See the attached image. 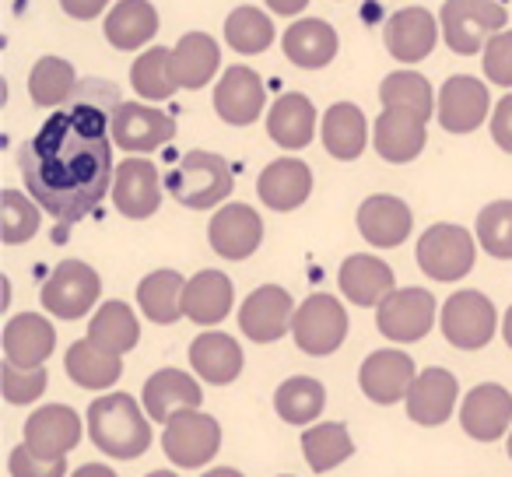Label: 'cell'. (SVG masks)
Masks as SVG:
<instances>
[{"mask_svg":"<svg viewBox=\"0 0 512 477\" xmlns=\"http://www.w3.org/2000/svg\"><path fill=\"white\" fill-rule=\"evenodd\" d=\"M505 449H509V460H512V432H509V442H505Z\"/></svg>","mask_w":512,"mask_h":477,"instance_id":"91938a15","label":"cell"},{"mask_svg":"<svg viewBox=\"0 0 512 477\" xmlns=\"http://www.w3.org/2000/svg\"><path fill=\"white\" fill-rule=\"evenodd\" d=\"M439 25L449 50L460 57H474L495 32L505 29V8L498 0H446Z\"/></svg>","mask_w":512,"mask_h":477,"instance_id":"5b68a950","label":"cell"},{"mask_svg":"<svg viewBox=\"0 0 512 477\" xmlns=\"http://www.w3.org/2000/svg\"><path fill=\"white\" fill-rule=\"evenodd\" d=\"M88 341L113 351V355L134 351L137 341H141V323H137L134 309L120 299L102 302V306L92 313V320H88Z\"/></svg>","mask_w":512,"mask_h":477,"instance_id":"8d00e7d4","label":"cell"},{"mask_svg":"<svg viewBox=\"0 0 512 477\" xmlns=\"http://www.w3.org/2000/svg\"><path fill=\"white\" fill-rule=\"evenodd\" d=\"M235 306V285L221 271L207 267V271L186 278L183 292V313L186 320H193L197 327H214L221 323Z\"/></svg>","mask_w":512,"mask_h":477,"instance_id":"f1b7e54d","label":"cell"},{"mask_svg":"<svg viewBox=\"0 0 512 477\" xmlns=\"http://www.w3.org/2000/svg\"><path fill=\"white\" fill-rule=\"evenodd\" d=\"M130 85L144 102H165L179 92L172 81V50L165 46H151L130 64Z\"/></svg>","mask_w":512,"mask_h":477,"instance_id":"b9f144b4","label":"cell"},{"mask_svg":"<svg viewBox=\"0 0 512 477\" xmlns=\"http://www.w3.org/2000/svg\"><path fill=\"white\" fill-rule=\"evenodd\" d=\"M158 32V11L151 0H116L113 11L106 15V39L109 46L130 53L141 50L155 39Z\"/></svg>","mask_w":512,"mask_h":477,"instance_id":"836d02e7","label":"cell"},{"mask_svg":"<svg viewBox=\"0 0 512 477\" xmlns=\"http://www.w3.org/2000/svg\"><path fill=\"white\" fill-rule=\"evenodd\" d=\"M477 246L495 260H512V200H491L477 211Z\"/></svg>","mask_w":512,"mask_h":477,"instance_id":"f6af8a7d","label":"cell"},{"mask_svg":"<svg viewBox=\"0 0 512 477\" xmlns=\"http://www.w3.org/2000/svg\"><path fill=\"white\" fill-rule=\"evenodd\" d=\"M460 425L470 439L498 442L512 432V393L502 383H481L460 400Z\"/></svg>","mask_w":512,"mask_h":477,"instance_id":"ac0fdd59","label":"cell"},{"mask_svg":"<svg viewBox=\"0 0 512 477\" xmlns=\"http://www.w3.org/2000/svg\"><path fill=\"white\" fill-rule=\"evenodd\" d=\"M221 67V46L207 32H186L172 46V81L179 92H197L218 74Z\"/></svg>","mask_w":512,"mask_h":477,"instance_id":"f546056e","label":"cell"},{"mask_svg":"<svg viewBox=\"0 0 512 477\" xmlns=\"http://www.w3.org/2000/svg\"><path fill=\"white\" fill-rule=\"evenodd\" d=\"M355 453V439L341 421H323L302 432V456H306L313 474H330Z\"/></svg>","mask_w":512,"mask_h":477,"instance_id":"74e56055","label":"cell"},{"mask_svg":"<svg viewBox=\"0 0 512 477\" xmlns=\"http://www.w3.org/2000/svg\"><path fill=\"white\" fill-rule=\"evenodd\" d=\"M204 393H200V383L197 376L183 369H158L155 376L144 383V393H141V404L148 411L151 421L165 425L169 418H176L179 411H197Z\"/></svg>","mask_w":512,"mask_h":477,"instance_id":"cb8c5ba5","label":"cell"},{"mask_svg":"<svg viewBox=\"0 0 512 477\" xmlns=\"http://www.w3.org/2000/svg\"><path fill=\"white\" fill-rule=\"evenodd\" d=\"M379 102H383V109H407V113H418L421 120H432L435 106H439L428 78L418 71L386 74L383 85H379Z\"/></svg>","mask_w":512,"mask_h":477,"instance_id":"ab89813d","label":"cell"},{"mask_svg":"<svg viewBox=\"0 0 512 477\" xmlns=\"http://www.w3.org/2000/svg\"><path fill=\"white\" fill-rule=\"evenodd\" d=\"M316 106L309 95L302 92H288L267 109V134L278 148L285 151H302L313 144L316 137Z\"/></svg>","mask_w":512,"mask_h":477,"instance_id":"83f0119b","label":"cell"},{"mask_svg":"<svg viewBox=\"0 0 512 477\" xmlns=\"http://www.w3.org/2000/svg\"><path fill=\"white\" fill-rule=\"evenodd\" d=\"M295 299L281 285H260L246 302L239 306V330L253 344H274L292 330L295 320Z\"/></svg>","mask_w":512,"mask_h":477,"instance_id":"7c38bea8","label":"cell"},{"mask_svg":"<svg viewBox=\"0 0 512 477\" xmlns=\"http://www.w3.org/2000/svg\"><path fill=\"white\" fill-rule=\"evenodd\" d=\"M141 407L144 404H137V400L123 390L102 393L99 400H92L85 425H88V439L95 442V449L113 456V460H137V456L148 453L151 418Z\"/></svg>","mask_w":512,"mask_h":477,"instance_id":"7a4b0ae2","label":"cell"},{"mask_svg":"<svg viewBox=\"0 0 512 477\" xmlns=\"http://www.w3.org/2000/svg\"><path fill=\"white\" fill-rule=\"evenodd\" d=\"M71 106L74 109H92V113H102V116L113 120V113L123 106V99H120V88H116L113 81L85 78V81H78V88H74Z\"/></svg>","mask_w":512,"mask_h":477,"instance_id":"7dc6e473","label":"cell"},{"mask_svg":"<svg viewBox=\"0 0 512 477\" xmlns=\"http://www.w3.org/2000/svg\"><path fill=\"white\" fill-rule=\"evenodd\" d=\"M207 239L221 260H249L264 243V218L249 204H221L207 225Z\"/></svg>","mask_w":512,"mask_h":477,"instance_id":"5bb4252c","label":"cell"},{"mask_svg":"<svg viewBox=\"0 0 512 477\" xmlns=\"http://www.w3.org/2000/svg\"><path fill=\"white\" fill-rule=\"evenodd\" d=\"M337 285H341V295L355 306H379L386 295L397 292V278H393V267L379 257H369V253H351L348 260L337 271Z\"/></svg>","mask_w":512,"mask_h":477,"instance_id":"4316f807","label":"cell"},{"mask_svg":"<svg viewBox=\"0 0 512 477\" xmlns=\"http://www.w3.org/2000/svg\"><path fill=\"white\" fill-rule=\"evenodd\" d=\"M32 200L71 225L92 214L113 190V134L109 116L92 109H57L32 141L18 151Z\"/></svg>","mask_w":512,"mask_h":477,"instance_id":"6da1fadb","label":"cell"},{"mask_svg":"<svg viewBox=\"0 0 512 477\" xmlns=\"http://www.w3.org/2000/svg\"><path fill=\"white\" fill-rule=\"evenodd\" d=\"M285 46V57L292 60L302 71H320L341 50V39H337V29L330 22H320V18H299L292 29L281 39Z\"/></svg>","mask_w":512,"mask_h":477,"instance_id":"4dcf8cb0","label":"cell"},{"mask_svg":"<svg viewBox=\"0 0 512 477\" xmlns=\"http://www.w3.org/2000/svg\"><path fill=\"white\" fill-rule=\"evenodd\" d=\"M57 348V330L46 316L18 313L4 327V362L18 369H39Z\"/></svg>","mask_w":512,"mask_h":477,"instance_id":"484cf974","label":"cell"},{"mask_svg":"<svg viewBox=\"0 0 512 477\" xmlns=\"http://www.w3.org/2000/svg\"><path fill=\"white\" fill-rule=\"evenodd\" d=\"M428 141V120L407 109H383L372 123V148L379 151L383 162L407 165L425 151Z\"/></svg>","mask_w":512,"mask_h":477,"instance_id":"44dd1931","label":"cell"},{"mask_svg":"<svg viewBox=\"0 0 512 477\" xmlns=\"http://www.w3.org/2000/svg\"><path fill=\"white\" fill-rule=\"evenodd\" d=\"M414 260H418L425 278L442 281V285H453V281H463L470 271H474L477 239H474V232H467L463 225L435 221L432 228L421 232Z\"/></svg>","mask_w":512,"mask_h":477,"instance_id":"277c9868","label":"cell"},{"mask_svg":"<svg viewBox=\"0 0 512 477\" xmlns=\"http://www.w3.org/2000/svg\"><path fill=\"white\" fill-rule=\"evenodd\" d=\"M200 477H242L235 467H214V470H207V474H200Z\"/></svg>","mask_w":512,"mask_h":477,"instance_id":"9f6ffc18","label":"cell"},{"mask_svg":"<svg viewBox=\"0 0 512 477\" xmlns=\"http://www.w3.org/2000/svg\"><path fill=\"white\" fill-rule=\"evenodd\" d=\"M64 369L81 390H109V386L123 376V355H113V351L99 348L95 341L81 337V341H74L71 348H67Z\"/></svg>","mask_w":512,"mask_h":477,"instance_id":"e575fe53","label":"cell"},{"mask_svg":"<svg viewBox=\"0 0 512 477\" xmlns=\"http://www.w3.org/2000/svg\"><path fill=\"white\" fill-rule=\"evenodd\" d=\"M292 337L299 344V351L313 358L334 355L348 337V309L337 302V295L316 292L295 309L292 320Z\"/></svg>","mask_w":512,"mask_h":477,"instance_id":"ba28073f","label":"cell"},{"mask_svg":"<svg viewBox=\"0 0 512 477\" xmlns=\"http://www.w3.org/2000/svg\"><path fill=\"white\" fill-rule=\"evenodd\" d=\"M183 292L186 278L179 271H151L148 278H141L137 285V306L158 327H172L176 320H183Z\"/></svg>","mask_w":512,"mask_h":477,"instance_id":"d590c367","label":"cell"},{"mask_svg":"<svg viewBox=\"0 0 512 477\" xmlns=\"http://www.w3.org/2000/svg\"><path fill=\"white\" fill-rule=\"evenodd\" d=\"M267 8H271L274 15L292 18V15H302V11L309 8V0H267Z\"/></svg>","mask_w":512,"mask_h":477,"instance_id":"f5cc1de1","label":"cell"},{"mask_svg":"<svg viewBox=\"0 0 512 477\" xmlns=\"http://www.w3.org/2000/svg\"><path fill=\"white\" fill-rule=\"evenodd\" d=\"M0 288H4V295H0V306L8 309V302H11V281H8V278H0Z\"/></svg>","mask_w":512,"mask_h":477,"instance_id":"6f0895ef","label":"cell"},{"mask_svg":"<svg viewBox=\"0 0 512 477\" xmlns=\"http://www.w3.org/2000/svg\"><path fill=\"white\" fill-rule=\"evenodd\" d=\"M488 123H491V137H495V144L505 151V155H512V92L505 95L502 102H495Z\"/></svg>","mask_w":512,"mask_h":477,"instance_id":"f907efd6","label":"cell"},{"mask_svg":"<svg viewBox=\"0 0 512 477\" xmlns=\"http://www.w3.org/2000/svg\"><path fill=\"white\" fill-rule=\"evenodd\" d=\"M456 400H460V383L449 369L442 365H432V369H421L414 376L411 390H407V418L421 428H439L449 421Z\"/></svg>","mask_w":512,"mask_h":477,"instance_id":"e0dca14e","label":"cell"},{"mask_svg":"<svg viewBox=\"0 0 512 477\" xmlns=\"http://www.w3.org/2000/svg\"><path fill=\"white\" fill-rule=\"evenodd\" d=\"M235 176L228 162L214 151H186L169 172V193L176 204L190 207V211H207L218 207L232 197Z\"/></svg>","mask_w":512,"mask_h":477,"instance_id":"3957f363","label":"cell"},{"mask_svg":"<svg viewBox=\"0 0 512 477\" xmlns=\"http://www.w3.org/2000/svg\"><path fill=\"white\" fill-rule=\"evenodd\" d=\"M267 109V88L260 74L235 64L214 85V113L232 127H249Z\"/></svg>","mask_w":512,"mask_h":477,"instance_id":"d6986e66","label":"cell"},{"mask_svg":"<svg viewBox=\"0 0 512 477\" xmlns=\"http://www.w3.org/2000/svg\"><path fill=\"white\" fill-rule=\"evenodd\" d=\"M439 327H442V337H446L453 348L481 351L484 344H491V337H495L498 313L488 295L474 292V288H463V292H453L442 302Z\"/></svg>","mask_w":512,"mask_h":477,"instance_id":"8992f818","label":"cell"},{"mask_svg":"<svg viewBox=\"0 0 512 477\" xmlns=\"http://www.w3.org/2000/svg\"><path fill=\"white\" fill-rule=\"evenodd\" d=\"M102 295V281L95 274V267H88L85 260H64L50 271V278L43 281V309L57 320H81L95 309Z\"/></svg>","mask_w":512,"mask_h":477,"instance_id":"52a82bcc","label":"cell"},{"mask_svg":"<svg viewBox=\"0 0 512 477\" xmlns=\"http://www.w3.org/2000/svg\"><path fill=\"white\" fill-rule=\"evenodd\" d=\"M285 477H292V474H285Z\"/></svg>","mask_w":512,"mask_h":477,"instance_id":"94428289","label":"cell"},{"mask_svg":"<svg viewBox=\"0 0 512 477\" xmlns=\"http://www.w3.org/2000/svg\"><path fill=\"white\" fill-rule=\"evenodd\" d=\"M46 383H50V379H46L43 365H39V369H18V365H11V362L0 365V393L15 407L36 404L46 393Z\"/></svg>","mask_w":512,"mask_h":477,"instance_id":"bcb514c9","label":"cell"},{"mask_svg":"<svg viewBox=\"0 0 512 477\" xmlns=\"http://www.w3.org/2000/svg\"><path fill=\"white\" fill-rule=\"evenodd\" d=\"M442 36V25L428 15L425 8H404L397 15H390L383 29V43L397 64H418L435 50Z\"/></svg>","mask_w":512,"mask_h":477,"instance_id":"7402d4cb","label":"cell"},{"mask_svg":"<svg viewBox=\"0 0 512 477\" xmlns=\"http://www.w3.org/2000/svg\"><path fill=\"white\" fill-rule=\"evenodd\" d=\"M225 43L242 57H256L274 46V22L260 8L242 4L225 18Z\"/></svg>","mask_w":512,"mask_h":477,"instance_id":"7bdbcfd3","label":"cell"},{"mask_svg":"<svg viewBox=\"0 0 512 477\" xmlns=\"http://www.w3.org/2000/svg\"><path fill=\"white\" fill-rule=\"evenodd\" d=\"M43 207L32 200V193L4 190L0 193V239L4 246H22L39 232Z\"/></svg>","mask_w":512,"mask_h":477,"instance_id":"ee69618b","label":"cell"},{"mask_svg":"<svg viewBox=\"0 0 512 477\" xmlns=\"http://www.w3.org/2000/svg\"><path fill=\"white\" fill-rule=\"evenodd\" d=\"M327 407V390L313 376H292L274 390V411L288 425H313Z\"/></svg>","mask_w":512,"mask_h":477,"instance_id":"f35d334b","label":"cell"},{"mask_svg":"<svg viewBox=\"0 0 512 477\" xmlns=\"http://www.w3.org/2000/svg\"><path fill=\"white\" fill-rule=\"evenodd\" d=\"M71 477H116L113 467H106V463H85V467H78Z\"/></svg>","mask_w":512,"mask_h":477,"instance_id":"db71d44e","label":"cell"},{"mask_svg":"<svg viewBox=\"0 0 512 477\" xmlns=\"http://www.w3.org/2000/svg\"><path fill=\"white\" fill-rule=\"evenodd\" d=\"M113 204L130 221L151 218L162 207V179H158V169L144 155H130L116 165Z\"/></svg>","mask_w":512,"mask_h":477,"instance_id":"4fadbf2b","label":"cell"},{"mask_svg":"<svg viewBox=\"0 0 512 477\" xmlns=\"http://www.w3.org/2000/svg\"><path fill=\"white\" fill-rule=\"evenodd\" d=\"M11 477H67V456H39L36 449L22 446L11 449L8 456Z\"/></svg>","mask_w":512,"mask_h":477,"instance_id":"c3c4849f","label":"cell"},{"mask_svg":"<svg viewBox=\"0 0 512 477\" xmlns=\"http://www.w3.org/2000/svg\"><path fill=\"white\" fill-rule=\"evenodd\" d=\"M320 137L337 162H355L369 144V120L355 102H334L320 120Z\"/></svg>","mask_w":512,"mask_h":477,"instance_id":"d6a6232c","label":"cell"},{"mask_svg":"<svg viewBox=\"0 0 512 477\" xmlns=\"http://www.w3.org/2000/svg\"><path fill=\"white\" fill-rule=\"evenodd\" d=\"M414 376H418V369H414V358L407 355V351L379 348V351H372L362 362V369H358V386H362V393L372 404L390 407V404L407 400V390H411Z\"/></svg>","mask_w":512,"mask_h":477,"instance_id":"2e32d148","label":"cell"},{"mask_svg":"<svg viewBox=\"0 0 512 477\" xmlns=\"http://www.w3.org/2000/svg\"><path fill=\"white\" fill-rule=\"evenodd\" d=\"M484 78L498 88H512V29H502L484 46Z\"/></svg>","mask_w":512,"mask_h":477,"instance_id":"681fc988","label":"cell"},{"mask_svg":"<svg viewBox=\"0 0 512 477\" xmlns=\"http://www.w3.org/2000/svg\"><path fill=\"white\" fill-rule=\"evenodd\" d=\"M162 449L183 470L207 467L221 449V428L200 407L197 411H179L176 418L162 425Z\"/></svg>","mask_w":512,"mask_h":477,"instance_id":"9c48e42d","label":"cell"},{"mask_svg":"<svg viewBox=\"0 0 512 477\" xmlns=\"http://www.w3.org/2000/svg\"><path fill=\"white\" fill-rule=\"evenodd\" d=\"M435 316V295L428 288H397L376 306V327L386 341L393 344H414L432 330Z\"/></svg>","mask_w":512,"mask_h":477,"instance_id":"30bf717a","label":"cell"},{"mask_svg":"<svg viewBox=\"0 0 512 477\" xmlns=\"http://www.w3.org/2000/svg\"><path fill=\"white\" fill-rule=\"evenodd\" d=\"M358 232L365 243H372L376 250H393V246L407 243V235L414 228V214L393 193H372L358 204Z\"/></svg>","mask_w":512,"mask_h":477,"instance_id":"ffe728a7","label":"cell"},{"mask_svg":"<svg viewBox=\"0 0 512 477\" xmlns=\"http://www.w3.org/2000/svg\"><path fill=\"white\" fill-rule=\"evenodd\" d=\"M502 337H505V344L512 348V306L505 309V316H502Z\"/></svg>","mask_w":512,"mask_h":477,"instance_id":"11a10c76","label":"cell"},{"mask_svg":"<svg viewBox=\"0 0 512 477\" xmlns=\"http://www.w3.org/2000/svg\"><path fill=\"white\" fill-rule=\"evenodd\" d=\"M442 130L449 134H470L484 120H491V92L484 81L470 74H456L439 88V106H435Z\"/></svg>","mask_w":512,"mask_h":477,"instance_id":"9a60e30c","label":"cell"},{"mask_svg":"<svg viewBox=\"0 0 512 477\" xmlns=\"http://www.w3.org/2000/svg\"><path fill=\"white\" fill-rule=\"evenodd\" d=\"M148 477H179V474H172V470H151Z\"/></svg>","mask_w":512,"mask_h":477,"instance_id":"680465c9","label":"cell"},{"mask_svg":"<svg viewBox=\"0 0 512 477\" xmlns=\"http://www.w3.org/2000/svg\"><path fill=\"white\" fill-rule=\"evenodd\" d=\"M256 193L271 211H295L313 193V169L295 155L274 158L256 179Z\"/></svg>","mask_w":512,"mask_h":477,"instance_id":"d4e9b609","label":"cell"},{"mask_svg":"<svg viewBox=\"0 0 512 477\" xmlns=\"http://www.w3.org/2000/svg\"><path fill=\"white\" fill-rule=\"evenodd\" d=\"M109 134H113L116 148L130 151V155H148L176 137V120L144 102H123L109 120Z\"/></svg>","mask_w":512,"mask_h":477,"instance_id":"8fae6325","label":"cell"},{"mask_svg":"<svg viewBox=\"0 0 512 477\" xmlns=\"http://www.w3.org/2000/svg\"><path fill=\"white\" fill-rule=\"evenodd\" d=\"M81 414L67 404H46L29 414L25 421V446L36 449L39 456H67L81 442Z\"/></svg>","mask_w":512,"mask_h":477,"instance_id":"603a6c76","label":"cell"},{"mask_svg":"<svg viewBox=\"0 0 512 477\" xmlns=\"http://www.w3.org/2000/svg\"><path fill=\"white\" fill-rule=\"evenodd\" d=\"M190 365L204 383L228 386L242 372V348L235 337L221 334V330H207L190 344Z\"/></svg>","mask_w":512,"mask_h":477,"instance_id":"1f68e13d","label":"cell"},{"mask_svg":"<svg viewBox=\"0 0 512 477\" xmlns=\"http://www.w3.org/2000/svg\"><path fill=\"white\" fill-rule=\"evenodd\" d=\"M74 88H78V74L74 64L64 57H39L36 67L29 74V95L36 106L43 109H57L64 102H71Z\"/></svg>","mask_w":512,"mask_h":477,"instance_id":"60d3db41","label":"cell"},{"mask_svg":"<svg viewBox=\"0 0 512 477\" xmlns=\"http://www.w3.org/2000/svg\"><path fill=\"white\" fill-rule=\"evenodd\" d=\"M60 8L71 18H78V22H92L109 8V0H60Z\"/></svg>","mask_w":512,"mask_h":477,"instance_id":"816d5d0a","label":"cell"}]
</instances>
